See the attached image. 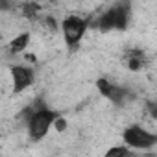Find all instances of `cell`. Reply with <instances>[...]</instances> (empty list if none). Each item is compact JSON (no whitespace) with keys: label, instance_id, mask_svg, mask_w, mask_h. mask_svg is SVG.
I'll use <instances>...</instances> for the list:
<instances>
[{"label":"cell","instance_id":"1","mask_svg":"<svg viewBox=\"0 0 157 157\" xmlns=\"http://www.w3.org/2000/svg\"><path fill=\"white\" fill-rule=\"evenodd\" d=\"M56 117H57V111L50 109L44 104H39L33 109L30 107L28 120H26V129H28L30 139L35 140V142L43 140L48 135V131L52 129V124H54V118Z\"/></svg>","mask_w":157,"mask_h":157},{"label":"cell","instance_id":"2","mask_svg":"<svg viewBox=\"0 0 157 157\" xmlns=\"http://www.w3.org/2000/svg\"><path fill=\"white\" fill-rule=\"evenodd\" d=\"M129 24V4L120 2L117 6H111L109 10L102 11L94 21L93 26L100 32H122Z\"/></svg>","mask_w":157,"mask_h":157},{"label":"cell","instance_id":"3","mask_svg":"<svg viewBox=\"0 0 157 157\" xmlns=\"http://www.w3.org/2000/svg\"><path fill=\"white\" fill-rule=\"evenodd\" d=\"M89 26H91V19H87V17L67 15L59 22V30H61V35H63L67 46L68 48H76L78 44L82 43V39L85 37Z\"/></svg>","mask_w":157,"mask_h":157},{"label":"cell","instance_id":"4","mask_svg":"<svg viewBox=\"0 0 157 157\" xmlns=\"http://www.w3.org/2000/svg\"><path fill=\"white\" fill-rule=\"evenodd\" d=\"M122 142L131 150H150L157 144V135L139 124H133L122 131Z\"/></svg>","mask_w":157,"mask_h":157},{"label":"cell","instance_id":"5","mask_svg":"<svg viewBox=\"0 0 157 157\" xmlns=\"http://www.w3.org/2000/svg\"><path fill=\"white\" fill-rule=\"evenodd\" d=\"M10 76H11L13 94H21V93L28 91L35 82V70L30 68L28 65H11L10 67Z\"/></svg>","mask_w":157,"mask_h":157},{"label":"cell","instance_id":"6","mask_svg":"<svg viewBox=\"0 0 157 157\" xmlns=\"http://www.w3.org/2000/svg\"><path fill=\"white\" fill-rule=\"evenodd\" d=\"M96 89L104 98L111 100L117 105H122V104H126L129 100V91L126 87H122V85H117V83L109 82L107 78H98L96 80Z\"/></svg>","mask_w":157,"mask_h":157},{"label":"cell","instance_id":"7","mask_svg":"<svg viewBox=\"0 0 157 157\" xmlns=\"http://www.w3.org/2000/svg\"><path fill=\"white\" fill-rule=\"evenodd\" d=\"M30 41H32V35H30L28 32H22V33L15 35V37L10 41V46H8V50H10L11 54H22V52L28 48Z\"/></svg>","mask_w":157,"mask_h":157},{"label":"cell","instance_id":"8","mask_svg":"<svg viewBox=\"0 0 157 157\" xmlns=\"http://www.w3.org/2000/svg\"><path fill=\"white\" fill-rule=\"evenodd\" d=\"M126 65H128L129 70L139 72V70H142L146 67V57H144V54L140 50H131V52L126 54Z\"/></svg>","mask_w":157,"mask_h":157},{"label":"cell","instance_id":"9","mask_svg":"<svg viewBox=\"0 0 157 157\" xmlns=\"http://www.w3.org/2000/svg\"><path fill=\"white\" fill-rule=\"evenodd\" d=\"M131 153H133V150L128 148V146L122 142L120 146H113V148H109V150L105 151V157H129Z\"/></svg>","mask_w":157,"mask_h":157},{"label":"cell","instance_id":"10","mask_svg":"<svg viewBox=\"0 0 157 157\" xmlns=\"http://www.w3.org/2000/svg\"><path fill=\"white\" fill-rule=\"evenodd\" d=\"M22 13H24V17H28V19H35V17H39V13H41V6H39L37 2H24V4H22Z\"/></svg>","mask_w":157,"mask_h":157},{"label":"cell","instance_id":"11","mask_svg":"<svg viewBox=\"0 0 157 157\" xmlns=\"http://www.w3.org/2000/svg\"><path fill=\"white\" fill-rule=\"evenodd\" d=\"M67 126H68V124H67V118H65L63 115H59V113H57V117L54 118L52 128H54L56 131H59V133H61V131H65V129H67Z\"/></svg>","mask_w":157,"mask_h":157},{"label":"cell","instance_id":"12","mask_svg":"<svg viewBox=\"0 0 157 157\" xmlns=\"http://www.w3.org/2000/svg\"><path fill=\"white\" fill-rule=\"evenodd\" d=\"M120 2H128V0H120Z\"/></svg>","mask_w":157,"mask_h":157}]
</instances>
